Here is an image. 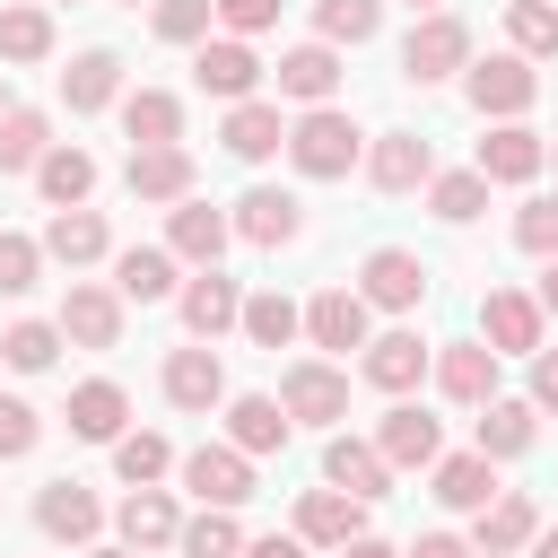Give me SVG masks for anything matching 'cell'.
<instances>
[{"instance_id": "3", "label": "cell", "mask_w": 558, "mask_h": 558, "mask_svg": "<svg viewBox=\"0 0 558 558\" xmlns=\"http://www.w3.org/2000/svg\"><path fill=\"white\" fill-rule=\"evenodd\" d=\"M192 87L201 96H227V105H244L253 87H262V52L244 44V35H201V52H192Z\"/></svg>"}, {"instance_id": "44", "label": "cell", "mask_w": 558, "mask_h": 558, "mask_svg": "<svg viewBox=\"0 0 558 558\" xmlns=\"http://www.w3.org/2000/svg\"><path fill=\"white\" fill-rule=\"evenodd\" d=\"M52 52V17L44 9H0V61H44Z\"/></svg>"}, {"instance_id": "32", "label": "cell", "mask_w": 558, "mask_h": 558, "mask_svg": "<svg viewBox=\"0 0 558 558\" xmlns=\"http://www.w3.org/2000/svg\"><path fill=\"white\" fill-rule=\"evenodd\" d=\"M113 523H122V541H131V549H166V541L183 532V514H174V497H166V488H131Z\"/></svg>"}, {"instance_id": "60", "label": "cell", "mask_w": 558, "mask_h": 558, "mask_svg": "<svg viewBox=\"0 0 558 558\" xmlns=\"http://www.w3.org/2000/svg\"><path fill=\"white\" fill-rule=\"evenodd\" d=\"M131 9H140V0H131Z\"/></svg>"}, {"instance_id": "35", "label": "cell", "mask_w": 558, "mask_h": 558, "mask_svg": "<svg viewBox=\"0 0 558 558\" xmlns=\"http://www.w3.org/2000/svg\"><path fill=\"white\" fill-rule=\"evenodd\" d=\"M44 253L52 262H105V218L96 209H52V227H44Z\"/></svg>"}, {"instance_id": "22", "label": "cell", "mask_w": 558, "mask_h": 558, "mask_svg": "<svg viewBox=\"0 0 558 558\" xmlns=\"http://www.w3.org/2000/svg\"><path fill=\"white\" fill-rule=\"evenodd\" d=\"M279 96H296V105H331V87H340V52L331 44H296V52H279Z\"/></svg>"}, {"instance_id": "23", "label": "cell", "mask_w": 558, "mask_h": 558, "mask_svg": "<svg viewBox=\"0 0 558 558\" xmlns=\"http://www.w3.org/2000/svg\"><path fill=\"white\" fill-rule=\"evenodd\" d=\"M218 140H227V157L262 166V157L288 148V122H279V105H253V96H244V105H227V131H218Z\"/></svg>"}, {"instance_id": "33", "label": "cell", "mask_w": 558, "mask_h": 558, "mask_svg": "<svg viewBox=\"0 0 558 558\" xmlns=\"http://www.w3.org/2000/svg\"><path fill=\"white\" fill-rule=\"evenodd\" d=\"M35 183H44V201H52V209H78V201L96 192V157L61 140V148H44V166H35Z\"/></svg>"}, {"instance_id": "54", "label": "cell", "mask_w": 558, "mask_h": 558, "mask_svg": "<svg viewBox=\"0 0 558 558\" xmlns=\"http://www.w3.org/2000/svg\"><path fill=\"white\" fill-rule=\"evenodd\" d=\"M340 558H401V549H392V541H366V532H357V541H349Z\"/></svg>"}, {"instance_id": "13", "label": "cell", "mask_w": 558, "mask_h": 558, "mask_svg": "<svg viewBox=\"0 0 558 558\" xmlns=\"http://www.w3.org/2000/svg\"><path fill=\"white\" fill-rule=\"evenodd\" d=\"M235 235H244V244H262V253H279V244H296V235H305V201L262 183V192H244V201H235Z\"/></svg>"}, {"instance_id": "49", "label": "cell", "mask_w": 558, "mask_h": 558, "mask_svg": "<svg viewBox=\"0 0 558 558\" xmlns=\"http://www.w3.org/2000/svg\"><path fill=\"white\" fill-rule=\"evenodd\" d=\"M35 436H44V418H35L26 401H9V392H0V462H17V453H35Z\"/></svg>"}, {"instance_id": "43", "label": "cell", "mask_w": 558, "mask_h": 558, "mask_svg": "<svg viewBox=\"0 0 558 558\" xmlns=\"http://www.w3.org/2000/svg\"><path fill=\"white\" fill-rule=\"evenodd\" d=\"M52 349H61V323H9V331H0V357H9L17 375H44Z\"/></svg>"}, {"instance_id": "8", "label": "cell", "mask_w": 558, "mask_h": 558, "mask_svg": "<svg viewBox=\"0 0 558 558\" xmlns=\"http://www.w3.org/2000/svg\"><path fill=\"white\" fill-rule=\"evenodd\" d=\"M227 235H235V218H218L209 201H174V209H166V253L192 262V270H218Z\"/></svg>"}, {"instance_id": "34", "label": "cell", "mask_w": 558, "mask_h": 558, "mask_svg": "<svg viewBox=\"0 0 558 558\" xmlns=\"http://www.w3.org/2000/svg\"><path fill=\"white\" fill-rule=\"evenodd\" d=\"M122 131H131V148L183 140V105H174L166 87H140V96H122Z\"/></svg>"}, {"instance_id": "41", "label": "cell", "mask_w": 558, "mask_h": 558, "mask_svg": "<svg viewBox=\"0 0 558 558\" xmlns=\"http://www.w3.org/2000/svg\"><path fill=\"white\" fill-rule=\"evenodd\" d=\"M384 26V0H314V35L323 44H366Z\"/></svg>"}, {"instance_id": "31", "label": "cell", "mask_w": 558, "mask_h": 558, "mask_svg": "<svg viewBox=\"0 0 558 558\" xmlns=\"http://www.w3.org/2000/svg\"><path fill=\"white\" fill-rule=\"evenodd\" d=\"M436 497L462 506V514H480L497 497V462L488 453H436Z\"/></svg>"}, {"instance_id": "25", "label": "cell", "mask_w": 558, "mask_h": 558, "mask_svg": "<svg viewBox=\"0 0 558 558\" xmlns=\"http://www.w3.org/2000/svg\"><path fill=\"white\" fill-rule=\"evenodd\" d=\"M227 323H244V296H235V279L201 270V279L183 288V331H192V340H218Z\"/></svg>"}, {"instance_id": "9", "label": "cell", "mask_w": 558, "mask_h": 558, "mask_svg": "<svg viewBox=\"0 0 558 558\" xmlns=\"http://www.w3.org/2000/svg\"><path fill=\"white\" fill-rule=\"evenodd\" d=\"M61 340H78V349H122V288L78 279V288L61 296Z\"/></svg>"}, {"instance_id": "50", "label": "cell", "mask_w": 558, "mask_h": 558, "mask_svg": "<svg viewBox=\"0 0 558 558\" xmlns=\"http://www.w3.org/2000/svg\"><path fill=\"white\" fill-rule=\"evenodd\" d=\"M270 17H279V0H218V26L227 35H262Z\"/></svg>"}, {"instance_id": "37", "label": "cell", "mask_w": 558, "mask_h": 558, "mask_svg": "<svg viewBox=\"0 0 558 558\" xmlns=\"http://www.w3.org/2000/svg\"><path fill=\"white\" fill-rule=\"evenodd\" d=\"M480 453L488 462L532 453V401H480Z\"/></svg>"}, {"instance_id": "26", "label": "cell", "mask_w": 558, "mask_h": 558, "mask_svg": "<svg viewBox=\"0 0 558 558\" xmlns=\"http://www.w3.org/2000/svg\"><path fill=\"white\" fill-rule=\"evenodd\" d=\"M427 375V340L418 331H384V340H366V384L375 392H410Z\"/></svg>"}, {"instance_id": "52", "label": "cell", "mask_w": 558, "mask_h": 558, "mask_svg": "<svg viewBox=\"0 0 558 558\" xmlns=\"http://www.w3.org/2000/svg\"><path fill=\"white\" fill-rule=\"evenodd\" d=\"M244 558H305V541L296 532H262V541H244Z\"/></svg>"}, {"instance_id": "17", "label": "cell", "mask_w": 558, "mask_h": 558, "mask_svg": "<svg viewBox=\"0 0 558 558\" xmlns=\"http://www.w3.org/2000/svg\"><path fill=\"white\" fill-rule=\"evenodd\" d=\"M305 340H314V349H340V357L366 349V296H357V288H323V296L305 305Z\"/></svg>"}, {"instance_id": "56", "label": "cell", "mask_w": 558, "mask_h": 558, "mask_svg": "<svg viewBox=\"0 0 558 558\" xmlns=\"http://www.w3.org/2000/svg\"><path fill=\"white\" fill-rule=\"evenodd\" d=\"M532 558H558V532H532Z\"/></svg>"}, {"instance_id": "29", "label": "cell", "mask_w": 558, "mask_h": 558, "mask_svg": "<svg viewBox=\"0 0 558 558\" xmlns=\"http://www.w3.org/2000/svg\"><path fill=\"white\" fill-rule=\"evenodd\" d=\"M113 288H122L131 305L174 296V253H166V244H131V253H113Z\"/></svg>"}, {"instance_id": "4", "label": "cell", "mask_w": 558, "mask_h": 558, "mask_svg": "<svg viewBox=\"0 0 558 558\" xmlns=\"http://www.w3.org/2000/svg\"><path fill=\"white\" fill-rule=\"evenodd\" d=\"M279 401H288V418L331 427V418H349V375H340V366H323V357H296V366L279 375Z\"/></svg>"}, {"instance_id": "30", "label": "cell", "mask_w": 558, "mask_h": 558, "mask_svg": "<svg viewBox=\"0 0 558 558\" xmlns=\"http://www.w3.org/2000/svg\"><path fill=\"white\" fill-rule=\"evenodd\" d=\"M122 418H131V401H122V384H78L70 392V436H87V445H113L122 436Z\"/></svg>"}, {"instance_id": "7", "label": "cell", "mask_w": 558, "mask_h": 558, "mask_svg": "<svg viewBox=\"0 0 558 558\" xmlns=\"http://www.w3.org/2000/svg\"><path fill=\"white\" fill-rule=\"evenodd\" d=\"M366 532V497H349V488H305L296 497V541L305 549H349Z\"/></svg>"}, {"instance_id": "2", "label": "cell", "mask_w": 558, "mask_h": 558, "mask_svg": "<svg viewBox=\"0 0 558 558\" xmlns=\"http://www.w3.org/2000/svg\"><path fill=\"white\" fill-rule=\"evenodd\" d=\"M401 70H410L418 87H436V78L471 70V26H462L453 9H427V17L410 26V44H401Z\"/></svg>"}, {"instance_id": "55", "label": "cell", "mask_w": 558, "mask_h": 558, "mask_svg": "<svg viewBox=\"0 0 558 558\" xmlns=\"http://www.w3.org/2000/svg\"><path fill=\"white\" fill-rule=\"evenodd\" d=\"M541 314H558V262L541 270Z\"/></svg>"}, {"instance_id": "45", "label": "cell", "mask_w": 558, "mask_h": 558, "mask_svg": "<svg viewBox=\"0 0 558 558\" xmlns=\"http://www.w3.org/2000/svg\"><path fill=\"white\" fill-rule=\"evenodd\" d=\"M506 35H514L523 61H532V52H558V9H549V0H514V9H506Z\"/></svg>"}, {"instance_id": "47", "label": "cell", "mask_w": 558, "mask_h": 558, "mask_svg": "<svg viewBox=\"0 0 558 558\" xmlns=\"http://www.w3.org/2000/svg\"><path fill=\"white\" fill-rule=\"evenodd\" d=\"M35 270H44V244L35 235H0V296H26Z\"/></svg>"}, {"instance_id": "28", "label": "cell", "mask_w": 558, "mask_h": 558, "mask_svg": "<svg viewBox=\"0 0 558 558\" xmlns=\"http://www.w3.org/2000/svg\"><path fill=\"white\" fill-rule=\"evenodd\" d=\"M61 96H70V113H105L113 96H122V61L96 44V52H78L70 70H61Z\"/></svg>"}, {"instance_id": "59", "label": "cell", "mask_w": 558, "mask_h": 558, "mask_svg": "<svg viewBox=\"0 0 558 558\" xmlns=\"http://www.w3.org/2000/svg\"><path fill=\"white\" fill-rule=\"evenodd\" d=\"M549 166H558V140H549Z\"/></svg>"}, {"instance_id": "16", "label": "cell", "mask_w": 558, "mask_h": 558, "mask_svg": "<svg viewBox=\"0 0 558 558\" xmlns=\"http://www.w3.org/2000/svg\"><path fill=\"white\" fill-rule=\"evenodd\" d=\"M541 166H549V140L523 131V122H497V131L480 140V174H488V183H532Z\"/></svg>"}, {"instance_id": "38", "label": "cell", "mask_w": 558, "mask_h": 558, "mask_svg": "<svg viewBox=\"0 0 558 558\" xmlns=\"http://www.w3.org/2000/svg\"><path fill=\"white\" fill-rule=\"evenodd\" d=\"M44 148H52V122L44 113H0V174H35L44 166Z\"/></svg>"}, {"instance_id": "14", "label": "cell", "mask_w": 558, "mask_h": 558, "mask_svg": "<svg viewBox=\"0 0 558 558\" xmlns=\"http://www.w3.org/2000/svg\"><path fill=\"white\" fill-rule=\"evenodd\" d=\"M427 174H436V148H427L418 131H384V140L366 148V183H375V192H418Z\"/></svg>"}, {"instance_id": "6", "label": "cell", "mask_w": 558, "mask_h": 558, "mask_svg": "<svg viewBox=\"0 0 558 558\" xmlns=\"http://www.w3.org/2000/svg\"><path fill=\"white\" fill-rule=\"evenodd\" d=\"M183 488L201 506H244L253 497V453L244 445H201V453H183Z\"/></svg>"}, {"instance_id": "19", "label": "cell", "mask_w": 558, "mask_h": 558, "mask_svg": "<svg viewBox=\"0 0 558 558\" xmlns=\"http://www.w3.org/2000/svg\"><path fill=\"white\" fill-rule=\"evenodd\" d=\"M166 401H174V410H218V401H227L218 349H174V357H166Z\"/></svg>"}, {"instance_id": "40", "label": "cell", "mask_w": 558, "mask_h": 558, "mask_svg": "<svg viewBox=\"0 0 558 558\" xmlns=\"http://www.w3.org/2000/svg\"><path fill=\"white\" fill-rule=\"evenodd\" d=\"M174 549H183V558H244V532H235V506H209L201 523H183V532H174Z\"/></svg>"}, {"instance_id": "1", "label": "cell", "mask_w": 558, "mask_h": 558, "mask_svg": "<svg viewBox=\"0 0 558 558\" xmlns=\"http://www.w3.org/2000/svg\"><path fill=\"white\" fill-rule=\"evenodd\" d=\"M357 148H366L357 122L331 113V105H305V122H288V166H296V174H323V183H331V174L357 166Z\"/></svg>"}, {"instance_id": "53", "label": "cell", "mask_w": 558, "mask_h": 558, "mask_svg": "<svg viewBox=\"0 0 558 558\" xmlns=\"http://www.w3.org/2000/svg\"><path fill=\"white\" fill-rule=\"evenodd\" d=\"M401 558H471L453 532H418V549H401Z\"/></svg>"}, {"instance_id": "57", "label": "cell", "mask_w": 558, "mask_h": 558, "mask_svg": "<svg viewBox=\"0 0 558 558\" xmlns=\"http://www.w3.org/2000/svg\"><path fill=\"white\" fill-rule=\"evenodd\" d=\"M87 558H140V549H131V541H122V549H87Z\"/></svg>"}, {"instance_id": "46", "label": "cell", "mask_w": 558, "mask_h": 558, "mask_svg": "<svg viewBox=\"0 0 558 558\" xmlns=\"http://www.w3.org/2000/svg\"><path fill=\"white\" fill-rule=\"evenodd\" d=\"M209 17H218V0H157V35L166 44H201Z\"/></svg>"}, {"instance_id": "58", "label": "cell", "mask_w": 558, "mask_h": 558, "mask_svg": "<svg viewBox=\"0 0 558 558\" xmlns=\"http://www.w3.org/2000/svg\"><path fill=\"white\" fill-rule=\"evenodd\" d=\"M410 9H418V17H427V9H445V0H410Z\"/></svg>"}, {"instance_id": "12", "label": "cell", "mask_w": 558, "mask_h": 558, "mask_svg": "<svg viewBox=\"0 0 558 558\" xmlns=\"http://www.w3.org/2000/svg\"><path fill=\"white\" fill-rule=\"evenodd\" d=\"M131 201H192V148L183 140H157V148H131L122 166Z\"/></svg>"}, {"instance_id": "24", "label": "cell", "mask_w": 558, "mask_h": 558, "mask_svg": "<svg viewBox=\"0 0 558 558\" xmlns=\"http://www.w3.org/2000/svg\"><path fill=\"white\" fill-rule=\"evenodd\" d=\"M288 427H296V418H288V401H270V392H235V401H227V436H235L244 453H279Z\"/></svg>"}, {"instance_id": "36", "label": "cell", "mask_w": 558, "mask_h": 558, "mask_svg": "<svg viewBox=\"0 0 558 558\" xmlns=\"http://www.w3.org/2000/svg\"><path fill=\"white\" fill-rule=\"evenodd\" d=\"M305 331V305H288L279 288H262V296H244V340L253 349H288Z\"/></svg>"}, {"instance_id": "11", "label": "cell", "mask_w": 558, "mask_h": 558, "mask_svg": "<svg viewBox=\"0 0 558 558\" xmlns=\"http://www.w3.org/2000/svg\"><path fill=\"white\" fill-rule=\"evenodd\" d=\"M532 96H541V78L523 70V52H488V61H471V105H480V113L514 122Z\"/></svg>"}, {"instance_id": "18", "label": "cell", "mask_w": 558, "mask_h": 558, "mask_svg": "<svg viewBox=\"0 0 558 558\" xmlns=\"http://www.w3.org/2000/svg\"><path fill=\"white\" fill-rule=\"evenodd\" d=\"M436 384H445V401H462V410L497 401V349H488V340H453V349L436 357Z\"/></svg>"}, {"instance_id": "15", "label": "cell", "mask_w": 558, "mask_h": 558, "mask_svg": "<svg viewBox=\"0 0 558 558\" xmlns=\"http://www.w3.org/2000/svg\"><path fill=\"white\" fill-rule=\"evenodd\" d=\"M323 480L375 506V497L392 488V462H384V445H366V436H331V445H323Z\"/></svg>"}, {"instance_id": "27", "label": "cell", "mask_w": 558, "mask_h": 558, "mask_svg": "<svg viewBox=\"0 0 558 558\" xmlns=\"http://www.w3.org/2000/svg\"><path fill=\"white\" fill-rule=\"evenodd\" d=\"M375 445H384V462H392V471H418V462H436V418H427V410H410V401H392V410H384V427H375Z\"/></svg>"}, {"instance_id": "5", "label": "cell", "mask_w": 558, "mask_h": 558, "mask_svg": "<svg viewBox=\"0 0 558 558\" xmlns=\"http://www.w3.org/2000/svg\"><path fill=\"white\" fill-rule=\"evenodd\" d=\"M357 296H366V305H384V314H410V305L427 296V262H418V253H401V244H375V253H366V270H357Z\"/></svg>"}, {"instance_id": "10", "label": "cell", "mask_w": 558, "mask_h": 558, "mask_svg": "<svg viewBox=\"0 0 558 558\" xmlns=\"http://www.w3.org/2000/svg\"><path fill=\"white\" fill-rule=\"evenodd\" d=\"M480 340H488L497 357L541 349V296H523V288H488V296H480Z\"/></svg>"}, {"instance_id": "42", "label": "cell", "mask_w": 558, "mask_h": 558, "mask_svg": "<svg viewBox=\"0 0 558 558\" xmlns=\"http://www.w3.org/2000/svg\"><path fill=\"white\" fill-rule=\"evenodd\" d=\"M166 462H174V445H166V436H148V427H140V436H113V471H122L131 488H157V480H166Z\"/></svg>"}, {"instance_id": "39", "label": "cell", "mask_w": 558, "mask_h": 558, "mask_svg": "<svg viewBox=\"0 0 558 558\" xmlns=\"http://www.w3.org/2000/svg\"><path fill=\"white\" fill-rule=\"evenodd\" d=\"M427 209L445 218V227H471L480 209H488V174L471 166V174H427Z\"/></svg>"}, {"instance_id": "20", "label": "cell", "mask_w": 558, "mask_h": 558, "mask_svg": "<svg viewBox=\"0 0 558 558\" xmlns=\"http://www.w3.org/2000/svg\"><path fill=\"white\" fill-rule=\"evenodd\" d=\"M35 523L52 532V541H96V523H105V506L78 488V480H44L35 488Z\"/></svg>"}, {"instance_id": "51", "label": "cell", "mask_w": 558, "mask_h": 558, "mask_svg": "<svg viewBox=\"0 0 558 558\" xmlns=\"http://www.w3.org/2000/svg\"><path fill=\"white\" fill-rule=\"evenodd\" d=\"M532 410H558V349H532Z\"/></svg>"}, {"instance_id": "21", "label": "cell", "mask_w": 558, "mask_h": 558, "mask_svg": "<svg viewBox=\"0 0 558 558\" xmlns=\"http://www.w3.org/2000/svg\"><path fill=\"white\" fill-rule=\"evenodd\" d=\"M532 532H541V514L523 488H497L480 506V558H514V549H532Z\"/></svg>"}, {"instance_id": "48", "label": "cell", "mask_w": 558, "mask_h": 558, "mask_svg": "<svg viewBox=\"0 0 558 558\" xmlns=\"http://www.w3.org/2000/svg\"><path fill=\"white\" fill-rule=\"evenodd\" d=\"M514 244H523V253H541V262H558V201L514 209Z\"/></svg>"}]
</instances>
